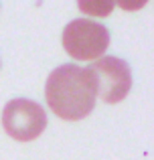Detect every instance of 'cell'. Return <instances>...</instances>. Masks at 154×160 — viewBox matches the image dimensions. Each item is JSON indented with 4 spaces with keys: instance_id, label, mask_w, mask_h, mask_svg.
Returning <instances> with one entry per match:
<instances>
[{
    "instance_id": "obj_1",
    "label": "cell",
    "mask_w": 154,
    "mask_h": 160,
    "mask_svg": "<svg viewBox=\"0 0 154 160\" xmlns=\"http://www.w3.org/2000/svg\"><path fill=\"white\" fill-rule=\"evenodd\" d=\"M51 112L61 120H83L95 108V81L85 67L67 63L51 71L45 85Z\"/></svg>"
},
{
    "instance_id": "obj_2",
    "label": "cell",
    "mask_w": 154,
    "mask_h": 160,
    "mask_svg": "<svg viewBox=\"0 0 154 160\" xmlns=\"http://www.w3.org/2000/svg\"><path fill=\"white\" fill-rule=\"evenodd\" d=\"M110 45V31L89 18H77L65 27L63 49L77 61H97Z\"/></svg>"
},
{
    "instance_id": "obj_3",
    "label": "cell",
    "mask_w": 154,
    "mask_h": 160,
    "mask_svg": "<svg viewBox=\"0 0 154 160\" xmlns=\"http://www.w3.org/2000/svg\"><path fill=\"white\" fill-rule=\"evenodd\" d=\"M95 81V95L106 103H118L130 93L132 71L120 57H99L89 67H85Z\"/></svg>"
},
{
    "instance_id": "obj_4",
    "label": "cell",
    "mask_w": 154,
    "mask_h": 160,
    "mask_svg": "<svg viewBox=\"0 0 154 160\" xmlns=\"http://www.w3.org/2000/svg\"><path fill=\"white\" fill-rule=\"evenodd\" d=\"M4 132L18 142H31L39 138L47 128V113L32 99H12L2 112Z\"/></svg>"
},
{
    "instance_id": "obj_5",
    "label": "cell",
    "mask_w": 154,
    "mask_h": 160,
    "mask_svg": "<svg viewBox=\"0 0 154 160\" xmlns=\"http://www.w3.org/2000/svg\"><path fill=\"white\" fill-rule=\"evenodd\" d=\"M79 8L93 16H107L114 8L112 2H79Z\"/></svg>"
}]
</instances>
